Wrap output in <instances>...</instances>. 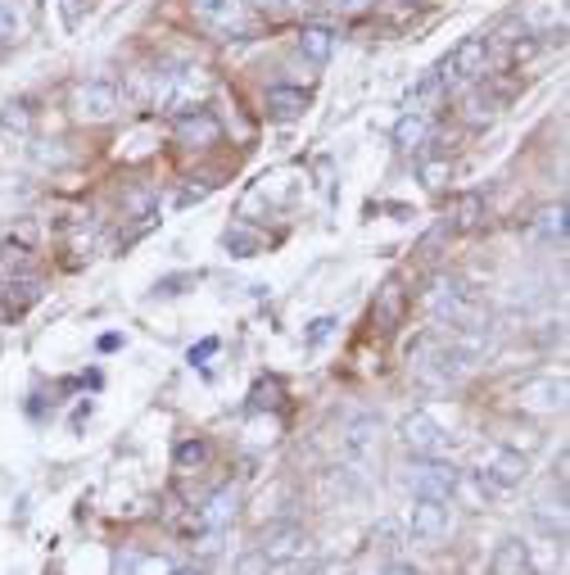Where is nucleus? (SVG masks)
<instances>
[{
    "label": "nucleus",
    "mask_w": 570,
    "mask_h": 575,
    "mask_svg": "<svg viewBox=\"0 0 570 575\" xmlns=\"http://www.w3.org/2000/svg\"><path fill=\"white\" fill-rule=\"evenodd\" d=\"M299 50H304L313 64H326L335 50V33L331 27H304V33H299Z\"/></svg>",
    "instance_id": "obj_18"
},
{
    "label": "nucleus",
    "mask_w": 570,
    "mask_h": 575,
    "mask_svg": "<svg viewBox=\"0 0 570 575\" xmlns=\"http://www.w3.org/2000/svg\"><path fill=\"white\" fill-rule=\"evenodd\" d=\"M10 46H18V14H14V5L0 0V54H5Z\"/></svg>",
    "instance_id": "obj_25"
},
{
    "label": "nucleus",
    "mask_w": 570,
    "mask_h": 575,
    "mask_svg": "<svg viewBox=\"0 0 570 575\" xmlns=\"http://www.w3.org/2000/svg\"><path fill=\"white\" fill-rule=\"evenodd\" d=\"M308 109V91H299V87H271L267 91V114L271 118H281V123H290V118H299Z\"/></svg>",
    "instance_id": "obj_13"
},
{
    "label": "nucleus",
    "mask_w": 570,
    "mask_h": 575,
    "mask_svg": "<svg viewBox=\"0 0 570 575\" xmlns=\"http://www.w3.org/2000/svg\"><path fill=\"white\" fill-rule=\"evenodd\" d=\"M448 503H430V499H417L413 508V522H407V539L413 543H440L448 535Z\"/></svg>",
    "instance_id": "obj_8"
},
{
    "label": "nucleus",
    "mask_w": 570,
    "mask_h": 575,
    "mask_svg": "<svg viewBox=\"0 0 570 575\" xmlns=\"http://www.w3.org/2000/svg\"><path fill=\"white\" fill-rule=\"evenodd\" d=\"M376 435H380V422L376 417H353L349 426H344V458L349 462H367L371 453H376Z\"/></svg>",
    "instance_id": "obj_11"
},
{
    "label": "nucleus",
    "mask_w": 570,
    "mask_h": 575,
    "mask_svg": "<svg viewBox=\"0 0 570 575\" xmlns=\"http://www.w3.org/2000/svg\"><path fill=\"white\" fill-rule=\"evenodd\" d=\"M457 467L444 458H413V467H407V489H413L417 499H430V503H448L457 495Z\"/></svg>",
    "instance_id": "obj_3"
},
{
    "label": "nucleus",
    "mask_w": 570,
    "mask_h": 575,
    "mask_svg": "<svg viewBox=\"0 0 570 575\" xmlns=\"http://www.w3.org/2000/svg\"><path fill=\"white\" fill-rule=\"evenodd\" d=\"M331 10H340V14H363V10H371L376 0H326Z\"/></svg>",
    "instance_id": "obj_31"
},
{
    "label": "nucleus",
    "mask_w": 570,
    "mask_h": 575,
    "mask_svg": "<svg viewBox=\"0 0 570 575\" xmlns=\"http://www.w3.org/2000/svg\"><path fill=\"white\" fill-rule=\"evenodd\" d=\"M380 575H417V566H407V562H390Z\"/></svg>",
    "instance_id": "obj_36"
},
{
    "label": "nucleus",
    "mask_w": 570,
    "mask_h": 575,
    "mask_svg": "<svg viewBox=\"0 0 570 575\" xmlns=\"http://www.w3.org/2000/svg\"><path fill=\"white\" fill-rule=\"evenodd\" d=\"M217 353V340H204L200 349H190V363H204V359H213Z\"/></svg>",
    "instance_id": "obj_34"
},
{
    "label": "nucleus",
    "mask_w": 570,
    "mask_h": 575,
    "mask_svg": "<svg viewBox=\"0 0 570 575\" xmlns=\"http://www.w3.org/2000/svg\"><path fill=\"white\" fill-rule=\"evenodd\" d=\"M426 136H430V118L426 114H403L398 127H394V146L413 154V150L426 146Z\"/></svg>",
    "instance_id": "obj_17"
},
{
    "label": "nucleus",
    "mask_w": 570,
    "mask_h": 575,
    "mask_svg": "<svg viewBox=\"0 0 570 575\" xmlns=\"http://www.w3.org/2000/svg\"><path fill=\"white\" fill-rule=\"evenodd\" d=\"M286 5H304V10H317V5H326V0H286Z\"/></svg>",
    "instance_id": "obj_38"
},
{
    "label": "nucleus",
    "mask_w": 570,
    "mask_h": 575,
    "mask_svg": "<svg viewBox=\"0 0 570 575\" xmlns=\"http://www.w3.org/2000/svg\"><path fill=\"white\" fill-rule=\"evenodd\" d=\"M227 250H231L236 259H250V254L258 250V240H254L250 232H240V227H236V232H227Z\"/></svg>",
    "instance_id": "obj_28"
},
{
    "label": "nucleus",
    "mask_w": 570,
    "mask_h": 575,
    "mask_svg": "<svg viewBox=\"0 0 570 575\" xmlns=\"http://www.w3.org/2000/svg\"><path fill=\"white\" fill-rule=\"evenodd\" d=\"M421 182H426L430 190H440V186L448 182V159H426V163H421Z\"/></svg>",
    "instance_id": "obj_27"
},
{
    "label": "nucleus",
    "mask_w": 570,
    "mask_h": 575,
    "mask_svg": "<svg viewBox=\"0 0 570 575\" xmlns=\"http://www.w3.org/2000/svg\"><path fill=\"white\" fill-rule=\"evenodd\" d=\"M168 575H213V571H204V566H173Z\"/></svg>",
    "instance_id": "obj_37"
},
{
    "label": "nucleus",
    "mask_w": 570,
    "mask_h": 575,
    "mask_svg": "<svg viewBox=\"0 0 570 575\" xmlns=\"http://www.w3.org/2000/svg\"><path fill=\"white\" fill-rule=\"evenodd\" d=\"M0 127L27 136V127H33V118H27V104H14V100H10L5 109H0Z\"/></svg>",
    "instance_id": "obj_26"
},
{
    "label": "nucleus",
    "mask_w": 570,
    "mask_h": 575,
    "mask_svg": "<svg viewBox=\"0 0 570 575\" xmlns=\"http://www.w3.org/2000/svg\"><path fill=\"white\" fill-rule=\"evenodd\" d=\"M430 313L448 322V326H476L484 322V304H480V295L467 286V282H457V277H440L430 286Z\"/></svg>",
    "instance_id": "obj_1"
},
{
    "label": "nucleus",
    "mask_w": 570,
    "mask_h": 575,
    "mask_svg": "<svg viewBox=\"0 0 570 575\" xmlns=\"http://www.w3.org/2000/svg\"><path fill=\"white\" fill-rule=\"evenodd\" d=\"M217 136H223V123H217L208 109H190V114L177 118V141L190 146V150H200V146H213Z\"/></svg>",
    "instance_id": "obj_9"
},
{
    "label": "nucleus",
    "mask_w": 570,
    "mask_h": 575,
    "mask_svg": "<svg viewBox=\"0 0 570 575\" xmlns=\"http://www.w3.org/2000/svg\"><path fill=\"white\" fill-rule=\"evenodd\" d=\"M308 553H313V539L299 526H277V530H267V539H263V562L267 566H299Z\"/></svg>",
    "instance_id": "obj_5"
},
{
    "label": "nucleus",
    "mask_w": 570,
    "mask_h": 575,
    "mask_svg": "<svg viewBox=\"0 0 570 575\" xmlns=\"http://www.w3.org/2000/svg\"><path fill=\"white\" fill-rule=\"evenodd\" d=\"M371 539H380V549H394V539H398V526H394V522H380Z\"/></svg>",
    "instance_id": "obj_33"
},
{
    "label": "nucleus",
    "mask_w": 570,
    "mask_h": 575,
    "mask_svg": "<svg viewBox=\"0 0 570 575\" xmlns=\"http://www.w3.org/2000/svg\"><path fill=\"white\" fill-rule=\"evenodd\" d=\"M37 299H41V282L37 277H18V282H10L5 313H23L27 304H37Z\"/></svg>",
    "instance_id": "obj_22"
},
{
    "label": "nucleus",
    "mask_w": 570,
    "mask_h": 575,
    "mask_svg": "<svg viewBox=\"0 0 570 575\" xmlns=\"http://www.w3.org/2000/svg\"><path fill=\"white\" fill-rule=\"evenodd\" d=\"M335 326H340L335 317H317V322L308 326V336H304V345H308V349H317V345H326V340H331V332H335Z\"/></svg>",
    "instance_id": "obj_29"
},
{
    "label": "nucleus",
    "mask_w": 570,
    "mask_h": 575,
    "mask_svg": "<svg viewBox=\"0 0 570 575\" xmlns=\"http://www.w3.org/2000/svg\"><path fill=\"white\" fill-rule=\"evenodd\" d=\"M398 313H403V286L398 282H385V286H380V295H376V322L380 326H394Z\"/></svg>",
    "instance_id": "obj_20"
},
{
    "label": "nucleus",
    "mask_w": 570,
    "mask_h": 575,
    "mask_svg": "<svg viewBox=\"0 0 570 575\" xmlns=\"http://www.w3.org/2000/svg\"><path fill=\"white\" fill-rule=\"evenodd\" d=\"M204 462H208V445H204V440H186V445H177V467H181V472L204 467Z\"/></svg>",
    "instance_id": "obj_24"
},
{
    "label": "nucleus",
    "mask_w": 570,
    "mask_h": 575,
    "mask_svg": "<svg viewBox=\"0 0 570 575\" xmlns=\"http://www.w3.org/2000/svg\"><path fill=\"white\" fill-rule=\"evenodd\" d=\"M516 399H521L525 408H561L566 380H530V386L516 390Z\"/></svg>",
    "instance_id": "obj_14"
},
{
    "label": "nucleus",
    "mask_w": 570,
    "mask_h": 575,
    "mask_svg": "<svg viewBox=\"0 0 570 575\" xmlns=\"http://www.w3.org/2000/svg\"><path fill=\"white\" fill-rule=\"evenodd\" d=\"M254 10H263V14H277V10H286V0H250Z\"/></svg>",
    "instance_id": "obj_35"
},
{
    "label": "nucleus",
    "mask_w": 570,
    "mask_h": 575,
    "mask_svg": "<svg viewBox=\"0 0 570 575\" xmlns=\"http://www.w3.org/2000/svg\"><path fill=\"white\" fill-rule=\"evenodd\" d=\"M444 96H448V91H444V82H440V73H434V68H430V73H426V77L417 82V87H413V91H407V114H426V109H430V104H440Z\"/></svg>",
    "instance_id": "obj_16"
},
{
    "label": "nucleus",
    "mask_w": 570,
    "mask_h": 575,
    "mask_svg": "<svg viewBox=\"0 0 570 575\" xmlns=\"http://www.w3.org/2000/svg\"><path fill=\"white\" fill-rule=\"evenodd\" d=\"M190 10L204 27H217V33H231V27L244 23V0H190Z\"/></svg>",
    "instance_id": "obj_10"
},
{
    "label": "nucleus",
    "mask_w": 570,
    "mask_h": 575,
    "mask_svg": "<svg viewBox=\"0 0 570 575\" xmlns=\"http://www.w3.org/2000/svg\"><path fill=\"white\" fill-rule=\"evenodd\" d=\"M534 236H539L543 245H566V204H561V200L548 204V209H539V217H534Z\"/></svg>",
    "instance_id": "obj_15"
},
{
    "label": "nucleus",
    "mask_w": 570,
    "mask_h": 575,
    "mask_svg": "<svg viewBox=\"0 0 570 575\" xmlns=\"http://www.w3.org/2000/svg\"><path fill=\"white\" fill-rule=\"evenodd\" d=\"M195 282H200V277H163L154 290H159V295H181V286H195Z\"/></svg>",
    "instance_id": "obj_32"
},
{
    "label": "nucleus",
    "mask_w": 570,
    "mask_h": 575,
    "mask_svg": "<svg viewBox=\"0 0 570 575\" xmlns=\"http://www.w3.org/2000/svg\"><path fill=\"white\" fill-rule=\"evenodd\" d=\"M73 109L81 123H109L118 114V91L109 87V82H81L73 91Z\"/></svg>",
    "instance_id": "obj_7"
},
{
    "label": "nucleus",
    "mask_w": 570,
    "mask_h": 575,
    "mask_svg": "<svg viewBox=\"0 0 570 575\" xmlns=\"http://www.w3.org/2000/svg\"><path fill=\"white\" fill-rule=\"evenodd\" d=\"M60 10H64V27H68V33H77L81 14H87V0H60Z\"/></svg>",
    "instance_id": "obj_30"
},
{
    "label": "nucleus",
    "mask_w": 570,
    "mask_h": 575,
    "mask_svg": "<svg viewBox=\"0 0 570 575\" xmlns=\"http://www.w3.org/2000/svg\"><path fill=\"white\" fill-rule=\"evenodd\" d=\"M480 217H484V200L480 196H461L457 213H453V232H476Z\"/></svg>",
    "instance_id": "obj_23"
},
{
    "label": "nucleus",
    "mask_w": 570,
    "mask_h": 575,
    "mask_svg": "<svg viewBox=\"0 0 570 575\" xmlns=\"http://www.w3.org/2000/svg\"><path fill=\"white\" fill-rule=\"evenodd\" d=\"M489 575H534V562H530V549L521 539H503L494 562H489Z\"/></svg>",
    "instance_id": "obj_12"
},
{
    "label": "nucleus",
    "mask_w": 570,
    "mask_h": 575,
    "mask_svg": "<svg viewBox=\"0 0 570 575\" xmlns=\"http://www.w3.org/2000/svg\"><path fill=\"white\" fill-rule=\"evenodd\" d=\"M525 472H530V462L521 449H494L489 458H480V480L489 489H516L525 480Z\"/></svg>",
    "instance_id": "obj_6"
},
{
    "label": "nucleus",
    "mask_w": 570,
    "mask_h": 575,
    "mask_svg": "<svg viewBox=\"0 0 570 575\" xmlns=\"http://www.w3.org/2000/svg\"><path fill=\"white\" fill-rule=\"evenodd\" d=\"M236 503H240V495L227 485V489H217V495L208 499V508H204V526H213V530H223L231 516H236Z\"/></svg>",
    "instance_id": "obj_19"
},
{
    "label": "nucleus",
    "mask_w": 570,
    "mask_h": 575,
    "mask_svg": "<svg viewBox=\"0 0 570 575\" xmlns=\"http://www.w3.org/2000/svg\"><path fill=\"white\" fill-rule=\"evenodd\" d=\"M398 440L407 445V453H413V458H444V449L453 445V435L434 422L430 413L413 408V413L398 417Z\"/></svg>",
    "instance_id": "obj_4"
},
{
    "label": "nucleus",
    "mask_w": 570,
    "mask_h": 575,
    "mask_svg": "<svg viewBox=\"0 0 570 575\" xmlns=\"http://www.w3.org/2000/svg\"><path fill=\"white\" fill-rule=\"evenodd\" d=\"M484 64H489V37H461L448 50V60L434 64V73H440L444 91H457V87H471V82H480Z\"/></svg>",
    "instance_id": "obj_2"
},
{
    "label": "nucleus",
    "mask_w": 570,
    "mask_h": 575,
    "mask_svg": "<svg viewBox=\"0 0 570 575\" xmlns=\"http://www.w3.org/2000/svg\"><path fill=\"white\" fill-rule=\"evenodd\" d=\"M173 566L154 558V553H123L118 558V575H168Z\"/></svg>",
    "instance_id": "obj_21"
}]
</instances>
